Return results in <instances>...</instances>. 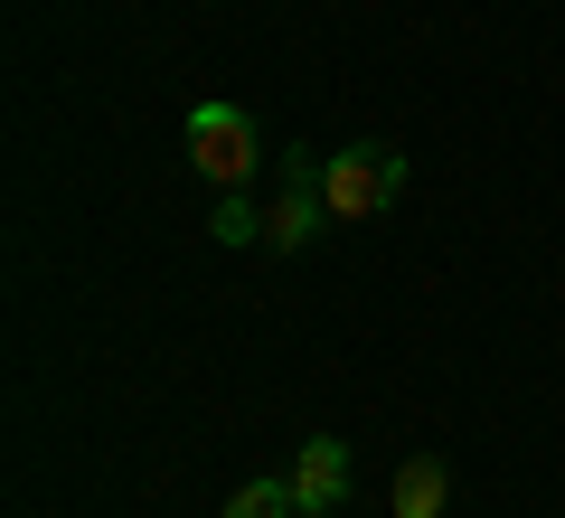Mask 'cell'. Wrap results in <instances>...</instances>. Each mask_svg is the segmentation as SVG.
Listing matches in <instances>:
<instances>
[{
	"instance_id": "cell-1",
	"label": "cell",
	"mask_w": 565,
	"mask_h": 518,
	"mask_svg": "<svg viewBox=\"0 0 565 518\" xmlns=\"http://www.w3.org/2000/svg\"><path fill=\"white\" fill-rule=\"evenodd\" d=\"M321 189H330V218L367 226V218H386V208H396V189H405V151H386V141H349V151L321 160Z\"/></svg>"
},
{
	"instance_id": "cell-2",
	"label": "cell",
	"mask_w": 565,
	"mask_h": 518,
	"mask_svg": "<svg viewBox=\"0 0 565 518\" xmlns=\"http://www.w3.org/2000/svg\"><path fill=\"white\" fill-rule=\"evenodd\" d=\"M189 160H199V180L245 189L255 180V114L245 104H199L189 114Z\"/></svg>"
},
{
	"instance_id": "cell-3",
	"label": "cell",
	"mask_w": 565,
	"mask_h": 518,
	"mask_svg": "<svg viewBox=\"0 0 565 518\" xmlns=\"http://www.w3.org/2000/svg\"><path fill=\"white\" fill-rule=\"evenodd\" d=\"M321 218H330L321 160H311V151H282V189H274V208H264V245H282V255H302V245L321 236Z\"/></svg>"
},
{
	"instance_id": "cell-4",
	"label": "cell",
	"mask_w": 565,
	"mask_h": 518,
	"mask_svg": "<svg viewBox=\"0 0 565 518\" xmlns=\"http://www.w3.org/2000/svg\"><path fill=\"white\" fill-rule=\"evenodd\" d=\"M349 490V443L340 434H311L302 453H292V499H302V518H330Z\"/></svg>"
},
{
	"instance_id": "cell-5",
	"label": "cell",
	"mask_w": 565,
	"mask_h": 518,
	"mask_svg": "<svg viewBox=\"0 0 565 518\" xmlns=\"http://www.w3.org/2000/svg\"><path fill=\"white\" fill-rule=\"evenodd\" d=\"M444 499H452V472L434 453H405L396 462V518H444Z\"/></svg>"
},
{
	"instance_id": "cell-6",
	"label": "cell",
	"mask_w": 565,
	"mask_h": 518,
	"mask_svg": "<svg viewBox=\"0 0 565 518\" xmlns=\"http://www.w3.org/2000/svg\"><path fill=\"white\" fill-rule=\"evenodd\" d=\"M226 518H302V499H292V472H282V480H245V490L226 499Z\"/></svg>"
},
{
	"instance_id": "cell-7",
	"label": "cell",
	"mask_w": 565,
	"mask_h": 518,
	"mask_svg": "<svg viewBox=\"0 0 565 518\" xmlns=\"http://www.w3.org/2000/svg\"><path fill=\"white\" fill-rule=\"evenodd\" d=\"M207 236H217V245H255V236H264V208H245L236 189H226V199H217V218H207Z\"/></svg>"
}]
</instances>
